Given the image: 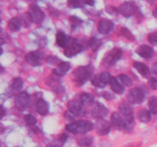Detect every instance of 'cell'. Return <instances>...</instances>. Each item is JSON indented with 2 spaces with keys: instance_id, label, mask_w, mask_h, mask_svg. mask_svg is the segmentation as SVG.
Returning <instances> with one entry per match:
<instances>
[{
  "instance_id": "44dd1931",
  "label": "cell",
  "mask_w": 157,
  "mask_h": 147,
  "mask_svg": "<svg viewBox=\"0 0 157 147\" xmlns=\"http://www.w3.org/2000/svg\"><path fill=\"white\" fill-rule=\"evenodd\" d=\"M109 84H110L112 90H113L114 93H117V94H122V93H124L125 88H124V86H123L122 84H120V82L118 81V80L115 77H112V78L110 79Z\"/></svg>"
},
{
  "instance_id": "4fadbf2b",
  "label": "cell",
  "mask_w": 157,
  "mask_h": 147,
  "mask_svg": "<svg viewBox=\"0 0 157 147\" xmlns=\"http://www.w3.org/2000/svg\"><path fill=\"white\" fill-rule=\"evenodd\" d=\"M114 28V24L110 20L106 19V18H101L98 21V29L99 32L102 35H107L110 33Z\"/></svg>"
},
{
  "instance_id": "681fc988",
  "label": "cell",
  "mask_w": 157,
  "mask_h": 147,
  "mask_svg": "<svg viewBox=\"0 0 157 147\" xmlns=\"http://www.w3.org/2000/svg\"><path fill=\"white\" fill-rule=\"evenodd\" d=\"M87 147H94V146H87Z\"/></svg>"
},
{
  "instance_id": "f35d334b",
  "label": "cell",
  "mask_w": 157,
  "mask_h": 147,
  "mask_svg": "<svg viewBox=\"0 0 157 147\" xmlns=\"http://www.w3.org/2000/svg\"><path fill=\"white\" fill-rule=\"evenodd\" d=\"M58 61H59L58 58H57V57L52 56V55H50V56H48L47 58H46V61H47V63L50 64H56V63L58 62Z\"/></svg>"
},
{
  "instance_id": "7c38bea8",
  "label": "cell",
  "mask_w": 157,
  "mask_h": 147,
  "mask_svg": "<svg viewBox=\"0 0 157 147\" xmlns=\"http://www.w3.org/2000/svg\"><path fill=\"white\" fill-rule=\"evenodd\" d=\"M108 109L99 102H97L91 110L92 116L95 118H98V119H104L108 115Z\"/></svg>"
},
{
  "instance_id": "277c9868",
  "label": "cell",
  "mask_w": 157,
  "mask_h": 147,
  "mask_svg": "<svg viewBox=\"0 0 157 147\" xmlns=\"http://www.w3.org/2000/svg\"><path fill=\"white\" fill-rule=\"evenodd\" d=\"M123 55V52L121 49L119 48H114L112 49L111 51L107 52L104 57L102 60V64L105 66L106 67L109 68V67H112L120 59H121Z\"/></svg>"
},
{
  "instance_id": "9a60e30c",
  "label": "cell",
  "mask_w": 157,
  "mask_h": 147,
  "mask_svg": "<svg viewBox=\"0 0 157 147\" xmlns=\"http://www.w3.org/2000/svg\"><path fill=\"white\" fill-rule=\"evenodd\" d=\"M136 52L141 58H145V59H150L151 58H153V55H154V51H153V47L147 44H142L138 47Z\"/></svg>"
},
{
  "instance_id": "30bf717a",
  "label": "cell",
  "mask_w": 157,
  "mask_h": 147,
  "mask_svg": "<svg viewBox=\"0 0 157 147\" xmlns=\"http://www.w3.org/2000/svg\"><path fill=\"white\" fill-rule=\"evenodd\" d=\"M111 130V124L104 119H98L96 123V131L100 136H106Z\"/></svg>"
},
{
  "instance_id": "5bb4252c",
  "label": "cell",
  "mask_w": 157,
  "mask_h": 147,
  "mask_svg": "<svg viewBox=\"0 0 157 147\" xmlns=\"http://www.w3.org/2000/svg\"><path fill=\"white\" fill-rule=\"evenodd\" d=\"M111 124L116 130H123L125 127V120L121 114L117 112H113L110 116Z\"/></svg>"
},
{
  "instance_id": "7dc6e473",
  "label": "cell",
  "mask_w": 157,
  "mask_h": 147,
  "mask_svg": "<svg viewBox=\"0 0 157 147\" xmlns=\"http://www.w3.org/2000/svg\"><path fill=\"white\" fill-rule=\"evenodd\" d=\"M47 147H60V146H58L57 144H49V145H47Z\"/></svg>"
},
{
  "instance_id": "8d00e7d4",
  "label": "cell",
  "mask_w": 157,
  "mask_h": 147,
  "mask_svg": "<svg viewBox=\"0 0 157 147\" xmlns=\"http://www.w3.org/2000/svg\"><path fill=\"white\" fill-rule=\"evenodd\" d=\"M148 41L153 45H157V32H152L148 35Z\"/></svg>"
},
{
  "instance_id": "f546056e",
  "label": "cell",
  "mask_w": 157,
  "mask_h": 147,
  "mask_svg": "<svg viewBox=\"0 0 157 147\" xmlns=\"http://www.w3.org/2000/svg\"><path fill=\"white\" fill-rule=\"evenodd\" d=\"M67 5L70 8L72 9H78V8H82L85 4L82 0H68Z\"/></svg>"
},
{
  "instance_id": "d4e9b609",
  "label": "cell",
  "mask_w": 157,
  "mask_h": 147,
  "mask_svg": "<svg viewBox=\"0 0 157 147\" xmlns=\"http://www.w3.org/2000/svg\"><path fill=\"white\" fill-rule=\"evenodd\" d=\"M89 45H90L92 51L96 52L102 45V41L99 38H96V37H92L90 41H89Z\"/></svg>"
},
{
  "instance_id": "7bdbcfd3",
  "label": "cell",
  "mask_w": 157,
  "mask_h": 147,
  "mask_svg": "<svg viewBox=\"0 0 157 147\" xmlns=\"http://www.w3.org/2000/svg\"><path fill=\"white\" fill-rule=\"evenodd\" d=\"M84 2V4L90 5V6H93L94 3V0H82Z\"/></svg>"
},
{
  "instance_id": "f6af8a7d",
  "label": "cell",
  "mask_w": 157,
  "mask_h": 147,
  "mask_svg": "<svg viewBox=\"0 0 157 147\" xmlns=\"http://www.w3.org/2000/svg\"><path fill=\"white\" fill-rule=\"evenodd\" d=\"M153 16H154L155 18H156V19H157V6H156V8H155L154 10H153Z\"/></svg>"
},
{
  "instance_id": "7a4b0ae2",
  "label": "cell",
  "mask_w": 157,
  "mask_h": 147,
  "mask_svg": "<svg viewBox=\"0 0 157 147\" xmlns=\"http://www.w3.org/2000/svg\"><path fill=\"white\" fill-rule=\"evenodd\" d=\"M94 128V125L92 122L86 119L77 120L66 125L65 129L67 131L74 134H84L91 131Z\"/></svg>"
},
{
  "instance_id": "603a6c76",
  "label": "cell",
  "mask_w": 157,
  "mask_h": 147,
  "mask_svg": "<svg viewBox=\"0 0 157 147\" xmlns=\"http://www.w3.org/2000/svg\"><path fill=\"white\" fill-rule=\"evenodd\" d=\"M80 101L85 107H90L94 103V96L88 93H83L80 96Z\"/></svg>"
},
{
  "instance_id": "c3c4849f",
  "label": "cell",
  "mask_w": 157,
  "mask_h": 147,
  "mask_svg": "<svg viewBox=\"0 0 157 147\" xmlns=\"http://www.w3.org/2000/svg\"><path fill=\"white\" fill-rule=\"evenodd\" d=\"M27 1H33V0H27Z\"/></svg>"
},
{
  "instance_id": "4dcf8cb0",
  "label": "cell",
  "mask_w": 157,
  "mask_h": 147,
  "mask_svg": "<svg viewBox=\"0 0 157 147\" xmlns=\"http://www.w3.org/2000/svg\"><path fill=\"white\" fill-rule=\"evenodd\" d=\"M121 35H122L124 38L128 39L129 41H133L135 40V37L133 36V35L131 33V32H130L129 29H127V28H122L121 30Z\"/></svg>"
},
{
  "instance_id": "ab89813d",
  "label": "cell",
  "mask_w": 157,
  "mask_h": 147,
  "mask_svg": "<svg viewBox=\"0 0 157 147\" xmlns=\"http://www.w3.org/2000/svg\"><path fill=\"white\" fill-rule=\"evenodd\" d=\"M68 138V136L65 133H62V134L60 135V137H59V145L60 147L62 146L63 144L65 142V141L67 140V139Z\"/></svg>"
},
{
  "instance_id": "1f68e13d",
  "label": "cell",
  "mask_w": 157,
  "mask_h": 147,
  "mask_svg": "<svg viewBox=\"0 0 157 147\" xmlns=\"http://www.w3.org/2000/svg\"><path fill=\"white\" fill-rule=\"evenodd\" d=\"M91 83L95 87H98V88H104L106 87V84H104L101 80L100 77H98V76H95L94 77L92 78Z\"/></svg>"
},
{
  "instance_id": "b9f144b4",
  "label": "cell",
  "mask_w": 157,
  "mask_h": 147,
  "mask_svg": "<svg viewBox=\"0 0 157 147\" xmlns=\"http://www.w3.org/2000/svg\"><path fill=\"white\" fill-rule=\"evenodd\" d=\"M102 96H104L105 99L107 100H111L113 99V97H114V96H113V94H112L111 93H110L109 91H105V92H103L102 93Z\"/></svg>"
},
{
  "instance_id": "52a82bcc",
  "label": "cell",
  "mask_w": 157,
  "mask_h": 147,
  "mask_svg": "<svg viewBox=\"0 0 157 147\" xmlns=\"http://www.w3.org/2000/svg\"><path fill=\"white\" fill-rule=\"evenodd\" d=\"M30 102V95L27 91H21L15 96V104L16 108L20 111H24Z\"/></svg>"
},
{
  "instance_id": "d6a6232c",
  "label": "cell",
  "mask_w": 157,
  "mask_h": 147,
  "mask_svg": "<svg viewBox=\"0 0 157 147\" xmlns=\"http://www.w3.org/2000/svg\"><path fill=\"white\" fill-rule=\"evenodd\" d=\"M70 23L71 25L72 29H76L77 28L79 27L82 23V21L79 18L76 16H71L70 17Z\"/></svg>"
},
{
  "instance_id": "ffe728a7",
  "label": "cell",
  "mask_w": 157,
  "mask_h": 147,
  "mask_svg": "<svg viewBox=\"0 0 157 147\" xmlns=\"http://www.w3.org/2000/svg\"><path fill=\"white\" fill-rule=\"evenodd\" d=\"M119 110L121 114L124 116V117L133 116V110L132 106L129 103L126 101H123L119 105Z\"/></svg>"
},
{
  "instance_id": "f1b7e54d",
  "label": "cell",
  "mask_w": 157,
  "mask_h": 147,
  "mask_svg": "<svg viewBox=\"0 0 157 147\" xmlns=\"http://www.w3.org/2000/svg\"><path fill=\"white\" fill-rule=\"evenodd\" d=\"M23 87V80L21 77H16L13 80L12 89L14 91H20Z\"/></svg>"
},
{
  "instance_id": "d590c367",
  "label": "cell",
  "mask_w": 157,
  "mask_h": 147,
  "mask_svg": "<svg viewBox=\"0 0 157 147\" xmlns=\"http://www.w3.org/2000/svg\"><path fill=\"white\" fill-rule=\"evenodd\" d=\"M64 119L67 121V122H70V123H73L75 121V117L76 116L74 115L71 112H70L69 110H66L65 113H64Z\"/></svg>"
},
{
  "instance_id": "8fae6325",
  "label": "cell",
  "mask_w": 157,
  "mask_h": 147,
  "mask_svg": "<svg viewBox=\"0 0 157 147\" xmlns=\"http://www.w3.org/2000/svg\"><path fill=\"white\" fill-rule=\"evenodd\" d=\"M83 104L81 101L78 100H71L67 103V108L70 112H71L76 116H82L84 114V110L82 107Z\"/></svg>"
},
{
  "instance_id": "ba28073f",
  "label": "cell",
  "mask_w": 157,
  "mask_h": 147,
  "mask_svg": "<svg viewBox=\"0 0 157 147\" xmlns=\"http://www.w3.org/2000/svg\"><path fill=\"white\" fill-rule=\"evenodd\" d=\"M118 10L121 15H124L126 18H129V17L133 16L135 14L137 13L138 8L136 5L133 2H126L121 5Z\"/></svg>"
},
{
  "instance_id": "e575fe53",
  "label": "cell",
  "mask_w": 157,
  "mask_h": 147,
  "mask_svg": "<svg viewBox=\"0 0 157 147\" xmlns=\"http://www.w3.org/2000/svg\"><path fill=\"white\" fill-rule=\"evenodd\" d=\"M100 78H101V81H103V82L104 83V84H109L110 83V79L112 78L111 75H110V74L109 73V72H107V71H104L102 72V73L100 74Z\"/></svg>"
},
{
  "instance_id": "60d3db41",
  "label": "cell",
  "mask_w": 157,
  "mask_h": 147,
  "mask_svg": "<svg viewBox=\"0 0 157 147\" xmlns=\"http://www.w3.org/2000/svg\"><path fill=\"white\" fill-rule=\"evenodd\" d=\"M106 10H107V12H108L109 14H111V15H113V14H117V12H119V10H118L117 9H116V8L111 6H107Z\"/></svg>"
},
{
  "instance_id": "bcb514c9",
  "label": "cell",
  "mask_w": 157,
  "mask_h": 147,
  "mask_svg": "<svg viewBox=\"0 0 157 147\" xmlns=\"http://www.w3.org/2000/svg\"><path fill=\"white\" fill-rule=\"evenodd\" d=\"M1 110H2V118L5 116V109L3 107V106H1Z\"/></svg>"
},
{
  "instance_id": "d6986e66",
  "label": "cell",
  "mask_w": 157,
  "mask_h": 147,
  "mask_svg": "<svg viewBox=\"0 0 157 147\" xmlns=\"http://www.w3.org/2000/svg\"><path fill=\"white\" fill-rule=\"evenodd\" d=\"M136 116L138 119L144 123H148L152 119L151 112L146 109H140L136 113Z\"/></svg>"
},
{
  "instance_id": "ac0fdd59",
  "label": "cell",
  "mask_w": 157,
  "mask_h": 147,
  "mask_svg": "<svg viewBox=\"0 0 157 147\" xmlns=\"http://www.w3.org/2000/svg\"><path fill=\"white\" fill-rule=\"evenodd\" d=\"M133 67L139 72L140 75H142L144 77H148L150 75V70L147 64L144 63L139 62V61H135L133 64Z\"/></svg>"
},
{
  "instance_id": "7402d4cb",
  "label": "cell",
  "mask_w": 157,
  "mask_h": 147,
  "mask_svg": "<svg viewBox=\"0 0 157 147\" xmlns=\"http://www.w3.org/2000/svg\"><path fill=\"white\" fill-rule=\"evenodd\" d=\"M48 104L44 100L39 99L36 103V111L41 116H45L48 113Z\"/></svg>"
},
{
  "instance_id": "4316f807",
  "label": "cell",
  "mask_w": 157,
  "mask_h": 147,
  "mask_svg": "<svg viewBox=\"0 0 157 147\" xmlns=\"http://www.w3.org/2000/svg\"><path fill=\"white\" fill-rule=\"evenodd\" d=\"M94 142V138L92 136H85L84 137L81 138L78 140V145H81L83 147H87V146H90L92 143Z\"/></svg>"
},
{
  "instance_id": "8992f818",
  "label": "cell",
  "mask_w": 157,
  "mask_h": 147,
  "mask_svg": "<svg viewBox=\"0 0 157 147\" xmlns=\"http://www.w3.org/2000/svg\"><path fill=\"white\" fill-rule=\"evenodd\" d=\"M29 15L31 21H33L35 24H40L42 22L45 17V15L42 12V10L38 7V6L35 4L31 5L29 7Z\"/></svg>"
},
{
  "instance_id": "5b68a950",
  "label": "cell",
  "mask_w": 157,
  "mask_h": 147,
  "mask_svg": "<svg viewBox=\"0 0 157 147\" xmlns=\"http://www.w3.org/2000/svg\"><path fill=\"white\" fill-rule=\"evenodd\" d=\"M85 48V44L79 38H74L70 44L64 48V54L67 58H71L78 55Z\"/></svg>"
},
{
  "instance_id": "83f0119b",
  "label": "cell",
  "mask_w": 157,
  "mask_h": 147,
  "mask_svg": "<svg viewBox=\"0 0 157 147\" xmlns=\"http://www.w3.org/2000/svg\"><path fill=\"white\" fill-rule=\"evenodd\" d=\"M148 106L150 111L153 114H157V96H151L149 99Z\"/></svg>"
},
{
  "instance_id": "9c48e42d",
  "label": "cell",
  "mask_w": 157,
  "mask_h": 147,
  "mask_svg": "<svg viewBox=\"0 0 157 147\" xmlns=\"http://www.w3.org/2000/svg\"><path fill=\"white\" fill-rule=\"evenodd\" d=\"M44 55L41 51H34L28 53L25 56V61L32 66L36 67L42 64Z\"/></svg>"
},
{
  "instance_id": "e0dca14e",
  "label": "cell",
  "mask_w": 157,
  "mask_h": 147,
  "mask_svg": "<svg viewBox=\"0 0 157 147\" xmlns=\"http://www.w3.org/2000/svg\"><path fill=\"white\" fill-rule=\"evenodd\" d=\"M71 64L67 61H61L58 67L52 70V74L57 77H62L65 75L71 69Z\"/></svg>"
},
{
  "instance_id": "2e32d148",
  "label": "cell",
  "mask_w": 157,
  "mask_h": 147,
  "mask_svg": "<svg viewBox=\"0 0 157 147\" xmlns=\"http://www.w3.org/2000/svg\"><path fill=\"white\" fill-rule=\"evenodd\" d=\"M74 38L71 36H67L63 32H58L56 35V43L59 47L66 48L71 43Z\"/></svg>"
},
{
  "instance_id": "836d02e7",
  "label": "cell",
  "mask_w": 157,
  "mask_h": 147,
  "mask_svg": "<svg viewBox=\"0 0 157 147\" xmlns=\"http://www.w3.org/2000/svg\"><path fill=\"white\" fill-rule=\"evenodd\" d=\"M24 119L29 126H34L37 123V119L32 114H26L24 116Z\"/></svg>"
},
{
  "instance_id": "3957f363",
  "label": "cell",
  "mask_w": 157,
  "mask_h": 147,
  "mask_svg": "<svg viewBox=\"0 0 157 147\" xmlns=\"http://www.w3.org/2000/svg\"><path fill=\"white\" fill-rule=\"evenodd\" d=\"M148 93V89L144 86H138L129 90L127 93V99L130 104H140L144 102L146 96Z\"/></svg>"
},
{
  "instance_id": "cb8c5ba5",
  "label": "cell",
  "mask_w": 157,
  "mask_h": 147,
  "mask_svg": "<svg viewBox=\"0 0 157 147\" xmlns=\"http://www.w3.org/2000/svg\"><path fill=\"white\" fill-rule=\"evenodd\" d=\"M21 24H22V22H21V19L18 17H15L9 20V23H8V27H9V30L12 32H18L21 28Z\"/></svg>"
},
{
  "instance_id": "484cf974",
  "label": "cell",
  "mask_w": 157,
  "mask_h": 147,
  "mask_svg": "<svg viewBox=\"0 0 157 147\" xmlns=\"http://www.w3.org/2000/svg\"><path fill=\"white\" fill-rule=\"evenodd\" d=\"M118 79L120 80V81L121 82V84H123L125 87H132L133 84V80L128 76V75L125 74H121L118 76Z\"/></svg>"
},
{
  "instance_id": "6da1fadb",
  "label": "cell",
  "mask_w": 157,
  "mask_h": 147,
  "mask_svg": "<svg viewBox=\"0 0 157 147\" xmlns=\"http://www.w3.org/2000/svg\"><path fill=\"white\" fill-rule=\"evenodd\" d=\"M94 73V67L92 65L79 66L72 72V79L77 86L81 87L90 79Z\"/></svg>"
},
{
  "instance_id": "ee69618b",
  "label": "cell",
  "mask_w": 157,
  "mask_h": 147,
  "mask_svg": "<svg viewBox=\"0 0 157 147\" xmlns=\"http://www.w3.org/2000/svg\"><path fill=\"white\" fill-rule=\"evenodd\" d=\"M153 72L154 74H156L157 76V62L155 63L153 65Z\"/></svg>"
},
{
  "instance_id": "74e56055",
  "label": "cell",
  "mask_w": 157,
  "mask_h": 147,
  "mask_svg": "<svg viewBox=\"0 0 157 147\" xmlns=\"http://www.w3.org/2000/svg\"><path fill=\"white\" fill-rule=\"evenodd\" d=\"M148 85L153 90H157V79L154 77H151L148 81Z\"/></svg>"
}]
</instances>
